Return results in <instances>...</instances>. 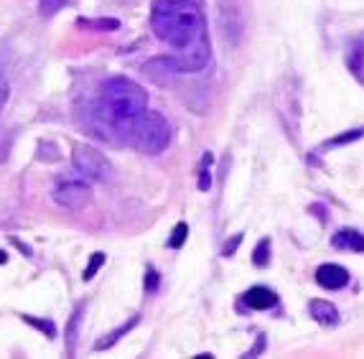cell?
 I'll return each instance as SVG.
<instances>
[{
    "label": "cell",
    "instance_id": "1",
    "mask_svg": "<svg viewBox=\"0 0 364 359\" xmlns=\"http://www.w3.org/2000/svg\"><path fill=\"white\" fill-rule=\"evenodd\" d=\"M153 33L176 51L209 41L207 23L196 0H156L151 11Z\"/></svg>",
    "mask_w": 364,
    "mask_h": 359
},
{
    "label": "cell",
    "instance_id": "2",
    "mask_svg": "<svg viewBox=\"0 0 364 359\" xmlns=\"http://www.w3.org/2000/svg\"><path fill=\"white\" fill-rule=\"evenodd\" d=\"M148 110V95L138 82L128 77H109L100 87V97L95 105V115L102 122V130L120 133L130 140L133 122Z\"/></svg>",
    "mask_w": 364,
    "mask_h": 359
},
{
    "label": "cell",
    "instance_id": "3",
    "mask_svg": "<svg viewBox=\"0 0 364 359\" xmlns=\"http://www.w3.org/2000/svg\"><path fill=\"white\" fill-rule=\"evenodd\" d=\"M130 140L138 151L148 153V156H156L161 153L171 140V125L161 112L146 110L138 120L133 122V130H130Z\"/></svg>",
    "mask_w": 364,
    "mask_h": 359
},
{
    "label": "cell",
    "instance_id": "4",
    "mask_svg": "<svg viewBox=\"0 0 364 359\" xmlns=\"http://www.w3.org/2000/svg\"><path fill=\"white\" fill-rule=\"evenodd\" d=\"M72 164L82 176L92 178V181H105V178L109 176L107 159H105L97 148H92V146H74Z\"/></svg>",
    "mask_w": 364,
    "mask_h": 359
},
{
    "label": "cell",
    "instance_id": "5",
    "mask_svg": "<svg viewBox=\"0 0 364 359\" xmlns=\"http://www.w3.org/2000/svg\"><path fill=\"white\" fill-rule=\"evenodd\" d=\"M92 199L90 183L82 181V178H67V181H59L54 189V201L64 209H85Z\"/></svg>",
    "mask_w": 364,
    "mask_h": 359
},
{
    "label": "cell",
    "instance_id": "6",
    "mask_svg": "<svg viewBox=\"0 0 364 359\" xmlns=\"http://www.w3.org/2000/svg\"><path fill=\"white\" fill-rule=\"evenodd\" d=\"M316 283L326 291H341V288L349 283V270L336 265V262H326L316 270Z\"/></svg>",
    "mask_w": 364,
    "mask_h": 359
},
{
    "label": "cell",
    "instance_id": "7",
    "mask_svg": "<svg viewBox=\"0 0 364 359\" xmlns=\"http://www.w3.org/2000/svg\"><path fill=\"white\" fill-rule=\"evenodd\" d=\"M245 306L252 311H267V309H273L275 304H278V296H275V291H270V288L265 286H255V288H250L247 293L242 296Z\"/></svg>",
    "mask_w": 364,
    "mask_h": 359
},
{
    "label": "cell",
    "instance_id": "8",
    "mask_svg": "<svg viewBox=\"0 0 364 359\" xmlns=\"http://www.w3.org/2000/svg\"><path fill=\"white\" fill-rule=\"evenodd\" d=\"M309 311H311V316L318 323H323V326H334V323L339 321V311H336L334 304H328V301H311Z\"/></svg>",
    "mask_w": 364,
    "mask_h": 359
},
{
    "label": "cell",
    "instance_id": "9",
    "mask_svg": "<svg viewBox=\"0 0 364 359\" xmlns=\"http://www.w3.org/2000/svg\"><path fill=\"white\" fill-rule=\"evenodd\" d=\"M336 250H352V252H364V235L357 230H339L331 240Z\"/></svg>",
    "mask_w": 364,
    "mask_h": 359
},
{
    "label": "cell",
    "instance_id": "10",
    "mask_svg": "<svg viewBox=\"0 0 364 359\" xmlns=\"http://www.w3.org/2000/svg\"><path fill=\"white\" fill-rule=\"evenodd\" d=\"M362 61H364V41H357L352 46V51L346 54V64H349V69L354 74H359L362 72Z\"/></svg>",
    "mask_w": 364,
    "mask_h": 359
},
{
    "label": "cell",
    "instance_id": "11",
    "mask_svg": "<svg viewBox=\"0 0 364 359\" xmlns=\"http://www.w3.org/2000/svg\"><path fill=\"white\" fill-rule=\"evenodd\" d=\"M135 323H138V316H133V318H130L128 323H125V326H120V329H117V331H112V334H109V339H102V341H97V347H95V349H107V347H112V344H115V341L120 339L122 334H128V331L133 329Z\"/></svg>",
    "mask_w": 364,
    "mask_h": 359
},
{
    "label": "cell",
    "instance_id": "12",
    "mask_svg": "<svg viewBox=\"0 0 364 359\" xmlns=\"http://www.w3.org/2000/svg\"><path fill=\"white\" fill-rule=\"evenodd\" d=\"M364 135V128H354V130H346L344 135H336V138H331L326 143V146L336 148V146H344V143H354V140H359Z\"/></svg>",
    "mask_w": 364,
    "mask_h": 359
},
{
    "label": "cell",
    "instance_id": "13",
    "mask_svg": "<svg viewBox=\"0 0 364 359\" xmlns=\"http://www.w3.org/2000/svg\"><path fill=\"white\" fill-rule=\"evenodd\" d=\"M79 26H85V28H100V31H117V28H120V21H115V18L79 21Z\"/></svg>",
    "mask_w": 364,
    "mask_h": 359
},
{
    "label": "cell",
    "instance_id": "14",
    "mask_svg": "<svg viewBox=\"0 0 364 359\" xmlns=\"http://www.w3.org/2000/svg\"><path fill=\"white\" fill-rule=\"evenodd\" d=\"M69 3H74V0H41V3H38V11H41V16H54L56 11H61V8L69 6Z\"/></svg>",
    "mask_w": 364,
    "mask_h": 359
},
{
    "label": "cell",
    "instance_id": "15",
    "mask_svg": "<svg viewBox=\"0 0 364 359\" xmlns=\"http://www.w3.org/2000/svg\"><path fill=\"white\" fill-rule=\"evenodd\" d=\"M252 260H255L257 268H262V265L270 260V240H260V242H257L255 257H252Z\"/></svg>",
    "mask_w": 364,
    "mask_h": 359
},
{
    "label": "cell",
    "instance_id": "16",
    "mask_svg": "<svg viewBox=\"0 0 364 359\" xmlns=\"http://www.w3.org/2000/svg\"><path fill=\"white\" fill-rule=\"evenodd\" d=\"M186 237H188V227L181 222V225H176V230H173V235H171V240H168V247L178 250L183 242H186Z\"/></svg>",
    "mask_w": 364,
    "mask_h": 359
},
{
    "label": "cell",
    "instance_id": "17",
    "mask_svg": "<svg viewBox=\"0 0 364 359\" xmlns=\"http://www.w3.org/2000/svg\"><path fill=\"white\" fill-rule=\"evenodd\" d=\"M102 265H105V255H102V252H95V255H92V260H90V265L85 268V275H82V278L92 280V278H95V273H97Z\"/></svg>",
    "mask_w": 364,
    "mask_h": 359
},
{
    "label": "cell",
    "instance_id": "18",
    "mask_svg": "<svg viewBox=\"0 0 364 359\" xmlns=\"http://www.w3.org/2000/svg\"><path fill=\"white\" fill-rule=\"evenodd\" d=\"M8 92H11V87H8L6 74L0 72V112H3V107H6V102H8Z\"/></svg>",
    "mask_w": 364,
    "mask_h": 359
},
{
    "label": "cell",
    "instance_id": "19",
    "mask_svg": "<svg viewBox=\"0 0 364 359\" xmlns=\"http://www.w3.org/2000/svg\"><path fill=\"white\" fill-rule=\"evenodd\" d=\"M26 318V321H28V323H33V326H36V329H46V334H49V336H54L56 334V329H54V323H51V321H36V318H31V316H23Z\"/></svg>",
    "mask_w": 364,
    "mask_h": 359
},
{
    "label": "cell",
    "instance_id": "20",
    "mask_svg": "<svg viewBox=\"0 0 364 359\" xmlns=\"http://www.w3.org/2000/svg\"><path fill=\"white\" fill-rule=\"evenodd\" d=\"M156 286H158V273L153 268H148V283H146V291L148 293H153L156 291Z\"/></svg>",
    "mask_w": 364,
    "mask_h": 359
},
{
    "label": "cell",
    "instance_id": "21",
    "mask_svg": "<svg viewBox=\"0 0 364 359\" xmlns=\"http://www.w3.org/2000/svg\"><path fill=\"white\" fill-rule=\"evenodd\" d=\"M209 186H212V178H209V168H204L201 171V178H199V189L207 191Z\"/></svg>",
    "mask_w": 364,
    "mask_h": 359
},
{
    "label": "cell",
    "instance_id": "22",
    "mask_svg": "<svg viewBox=\"0 0 364 359\" xmlns=\"http://www.w3.org/2000/svg\"><path fill=\"white\" fill-rule=\"evenodd\" d=\"M240 240H242V237H240V235H237V237L232 240L230 245H227V247H225V257H230L232 252H235V250H237V245H240Z\"/></svg>",
    "mask_w": 364,
    "mask_h": 359
},
{
    "label": "cell",
    "instance_id": "23",
    "mask_svg": "<svg viewBox=\"0 0 364 359\" xmlns=\"http://www.w3.org/2000/svg\"><path fill=\"white\" fill-rule=\"evenodd\" d=\"M0 262H6V252H0Z\"/></svg>",
    "mask_w": 364,
    "mask_h": 359
}]
</instances>
